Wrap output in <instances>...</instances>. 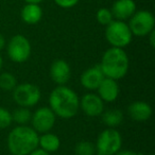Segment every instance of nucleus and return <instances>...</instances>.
Here are the masks:
<instances>
[{"label": "nucleus", "instance_id": "obj_1", "mask_svg": "<svg viewBox=\"0 0 155 155\" xmlns=\"http://www.w3.org/2000/svg\"><path fill=\"white\" fill-rule=\"evenodd\" d=\"M49 107L56 117L73 118L80 110V98L70 87L58 85L49 95Z\"/></svg>", "mask_w": 155, "mask_h": 155}, {"label": "nucleus", "instance_id": "obj_2", "mask_svg": "<svg viewBox=\"0 0 155 155\" xmlns=\"http://www.w3.org/2000/svg\"><path fill=\"white\" fill-rule=\"evenodd\" d=\"M38 133L32 127L17 125L8 135V149L12 155H29L38 148Z\"/></svg>", "mask_w": 155, "mask_h": 155}, {"label": "nucleus", "instance_id": "obj_3", "mask_svg": "<svg viewBox=\"0 0 155 155\" xmlns=\"http://www.w3.org/2000/svg\"><path fill=\"white\" fill-rule=\"evenodd\" d=\"M99 65L104 77L118 81L127 75L130 60L124 49L110 47L103 53Z\"/></svg>", "mask_w": 155, "mask_h": 155}, {"label": "nucleus", "instance_id": "obj_4", "mask_svg": "<svg viewBox=\"0 0 155 155\" xmlns=\"http://www.w3.org/2000/svg\"><path fill=\"white\" fill-rule=\"evenodd\" d=\"M104 35L107 43L112 47L122 49L127 47L133 39V34L130 30L129 25L125 21L117 19H114L110 25L106 26Z\"/></svg>", "mask_w": 155, "mask_h": 155}, {"label": "nucleus", "instance_id": "obj_5", "mask_svg": "<svg viewBox=\"0 0 155 155\" xmlns=\"http://www.w3.org/2000/svg\"><path fill=\"white\" fill-rule=\"evenodd\" d=\"M97 155H115L122 147V136L120 132L113 127L102 131L96 141Z\"/></svg>", "mask_w": 155, "mask_h": 155}, {"label": "nucleus", "instance_id": "obj_6", "mask_svg": "<svg viewBox=\"0 0 155 155\" xmlns=\"http://www.w3.org/2000/svg\"><path fill=\"white\" fill-rule=\"evenodd\" d=\"M7 54L14 63L21 64L30 58L32 52V46L28 38L22 34H16L11 37L7 43Z\"/></svg>", "mask_w": 155, "mask_h": 155}, {"label": "nucleus", "instance_id": "obj_7", "mask_svg": "<svg viewBox=\"0 0 155 155\" xmlns=\"http://www.w3.org/2000/svg\"><path fill=\"white\" fill-rule=\"evenodd\" d=\"M129 28L133 36H148L155 27V17L148 10L136 11L129 19Z\"/></svg>", "mask_w": 155, "mask_h": 155}, {"label": "nucleus", "instance_id": "obj_8", "mask_svg": "<svg viewBox=\"0 0 155 155\" xmlns=\"http://www.w3.org/2000/svg\"><path fill=\"white\" fill-rule=\"evenodd\" d=\"M12 91H13V99L18 106L30 108L41 101V89L37 85L32 83L17 84Z\"/></svg>", "mask_w": 155, "mask_h": 155}, {"label": "nucleus", "instance_id": "obj_9", "mask_svg": "<svg viewBox=\"0 0 155 155\" xmlns=\"http://www.w3.org/2000/svg\"><path fill=\"white\" fill-rule=\"evenodd\" d=\"M56 121V116L49 106L38 107L31 117L32 127L38 134L47 133L53 129Z\"/></svg>", "mask_w": 155, "mask_h": 155}, {"label": "nucleus", "instance_id": "obj_10", "mask_svg": "<svg viewBox=\"0 0 155 155\" xmlns=\"http://www.w3.org/2000/svg\"><path fill=\"white\" fill-rule=\"evenodd\" d=\"M105 102L94 93H87L80 99V108L86 116L99 117L104 112Z\"/></svg>", "mask_w": 155, "mask_h": 155}, {"label": "nucleus", "instance_id": "obj_11", "mask_svg": "<svg viewBox=\"0 0 155 155\" xmlns=\"http://www.w3.org/2000/svg\"><path fill=\"white\" fill-rule=\"evenodd\" d=\"M50 78L55 84L66 85L71 78V68L68 62L58 58L55 60L50 66Z\"/></svg>", "mask_w": 155, "mask_h": 155}, {"label": "nucleus", "instance_id": "obj_12", "mask_svg": "<svg viewBox=\"0 0 155 155\" xmlns=\"http://www.w3.org/2000/svg\"><path fill=\"white\" fill-rule=\"evenodd\" d=\"M104 78L105 77L102 72L100 65H95L83 71V73L81 74L80 82L85 89L89 91H97Z\"/></svg>", "mask_w": 155, "mask_h": 155}, {"label": "nucleus", "instance_id": "obj_13", "mask_svg": "<svg viewBox=\"0 0 155 155\" xmlns=\"http://www.w3.org/2000/svg\"><path fill=\"white\" fill-rule=\"evenodd\" d=\"M97 95L103 100L104 102H115L119 97L120 88H119L118 82L116 80H113L110 78H104L101 84L97 88Z\"/></svg>", "mask_w": 155, "mask_h": 155}, {"label": "nucleus", "instance_id": "obj_14", "mask_svg": "<svg viewBox=\"0 0 155 155\" xmlns=\"http://www.w3.org/2000/svg\"><path fill=\"white\" fill-rule=\"evenodd\" d=\"M110 11L114 19L125 21L137 11V7L134 0H116L113 3Z\"/></svg>", "mask_w": 155, "mask_h": 155}, {"label": "nucleus", "instance_id": "obj_15", "mask_svg": "<svg viewBox=\"0 0 155 155\" xmlns=\"http://www.w3.org/2000/svg\"><path fill=\"white\" fill-rule=\"evenodd\" d=\"M127 114L136 122H144L151 118L153 110L148 102L134 101L127 107Z\"/></svg>", "mask_w": 155, "mask_h": 155}, {"label": "nucleus", "instance_id": "obj_16", "mask_svg": "<svg viewBox=\"0 0 155 155\" xmlns=\"http://www.w3.org/2000/svg\"><path fill=\"white\" fill-rule=\"evenodd\" d=\"M20 17L27 25H36L43 18V9L38 3H26L20 11Z\"/></svg>", "mask_w": 155, "mask_h": 155}, {"label": "nucleus", "instance_id": "obj_17", "mask_svg": "<svg viewBox=\"0 0 155 155\" xmlns=\"http://www.w3.org/2000/svg\"><path fill=\"white\" fill-rule=\"evenodd\" d=\"M38 147L48 153L56 152L61 148V139L56 134L47 132L38 137Z\"/></svg>", "mask_w": 155, "mask_h": 155}, {"label": "nucleus", "instance_id": "obj_18", "mask_svg": "<svg viewBox=\"0 0 155 155\" xmlns=\"http://www.w3.org/2000/svg\"><path fill=\"white\" fill-rule=\"evenodd\" d=\"M101 117L104 124L113 129L120 125L123 121V113L118 108H110V110H104Z\"/></svg>", "mask_w": 155, "mask_h": 155}, {"label": "nucleus", "instance_id": "obj_19", "mask_svg": "<svg viewBox=\"0 0 155 155\" xmlns=\"http://www.w3.org/2000/svg\"><path fill=\"white\" fill-rule=\"evenodd\" d=\"M31 117H32V113L28 107L18 106V108H16L12 113V120L18 125H27L28 122L31 121Z\"/></svg>", "mask_w": 155, "mask_h": 155}, {"label": "nucleus", "instance_id": "obj_20", "mask_svg": "<svg viewBox=\"0 0 155 155\" xmlns=\"http://www.w3.org/2000/svg\"><path fill=\"white\" fill-rule=\"evenodd\" d=\"M17 85V79L11 72L0 73V88L5 91H12Z\"/></svg>", "mask_w": 155, "mask_h": 155}, {"label": "nucleus", "instance_id": "obj_21", "mask_svg": "<svg viewBox=\"0 0 155 155\" xmlns=\"http://www.w3.org/2000/svg\"><path fill=\"white\" fill-rule=\"evenodd\" d=\"M75 155H96V146L91 141L83 140L74 147Z\"/></svg>", "mask_w": 155, "mask_h": 155}, {"label": "nucleus", "instance_id": "obj_22", "mask_svg": "<svg viewBox=\"0 0 155 155\" xmlns=\"http://www.w3.org/2000/svg\"><path fill=\"white\" fill-rule=\"evenodd\" d=\"M96 19L99 22L101 26L106 27L107 25H110V22L114 20V16L112 14V11L110 9H107V8H101L97 11L96 13Z\"/></svg>", "mask_w": 155, "mask_h": 155}, {"label": "nucleus", "instance_id": "obj_23", "mask_svg": "<svg viewBox=\"0 0 155 155\" xmlns=\"http://www.w3.org/2000/svg\"><path fill=\"white\" fill-rule=\"evenodd\" d=\"M12 113L7 108L0 106V129H7L12 124Z\"/></svg>", "mask_w": 155, "mask_h": 155}, {"label": "nucleus", "instance_id": "obj_24", "mask_svg": "<svg viewBox=\"0 0 155 155\" xmlns=\"http://www.w3.org/2000/svg\"><path fill=\"white\" fill-rule=\"evenodd\" d=\"M53 1L58 7L62 9H71L75 7L80 0H53Z\"/></svg>", "mask_w": 155, "mask_h": 155}, {"label": "nucleus", "instance_id": "obj_25", "mask_svg": "<svg viewBox=\"0 0 155 155\" xmlns=\"http://www.w3.org/2000/svg\"><path fill=\"white\" fill-rule=\"evenodd\" d=\"M115 155H141V154H139V153L135 152V151H132V150H120Z\"/></svg>", "mask_w": 155, "mask_h": 155}, {"label": "nucleus", "instance_id": "obj_26", "mask_svg": "<svg viewBox=\"0 0 155 155\" xmlns=\"http://www.w3.org/2000/svg\"><path fill=\"white\" fill-rule=\"evenodd\" d=\"M29 155H50V153L46 152L45 150H43V149H41V148H36L35 150H33Z\"/></svg>", "mask_w": 155, "mask_h": 155}, {"label": "nucleus", "instance_id": "obj_27", "mask_svg": "<svg viewBox=\"0 0 155 155\" xmlns=\"http://www.w3.org/2000/svg\"><path fill=\"white\" fill-rule=\"evenodd\" d=\"M148 36H149V43H150V46L152 48H154L155 47V30H153Z\"/></svg>", "mask_w": 155, "mask_h": 155}, {"label": "nucleus", "instance_id": "obj_28", "mask_svg": "<svg viewBox=\"0 0 155 155\" xmlns=\"http://www.w3.org/2000/svg\"><path fill=\"white\" fill-rule=\"evenodd\" d=\"M7 46V41H5V38L2 34H0V51L3 50Z\"/></svg>", "mask_w": 155, "mask_h": 155}, {"label": "nucleus", "instance_id": "obj_29", "mask_svg": "<svg viewBox=\"0 0 155 155\" xmlns=\"http://www.w3.org/2000/svg\"><path fill=\"white\" fill-rule=\"evenodd\" d=\"M25 2L26 3H41V2H43L44 0H24Z\"/></svg>", "mask_w": 155, "mask_h": 155}, {"label": "nucleus", "instance_id": "obj_30", "mask_svg": "<svg viewBox=\"0 0 155 155\" xmlns=\"http://www.w3.org/2000/svg\"><path fill=\"white\" fill-rule=\"evenodd\" d=\"M2 67H3V60H2L1 54H0V71L2 70Z\"/></svg>", "mask_w": 155, "mask_h": 155}, {"label": "nucleus", "instance_id": "obj_31", "mask_svg": "<svg viewBox=\"0 0 155 155\" xmlns=\"http://www.w3.org/2000/svg\"><path fill=\"white\" fill-rule=\"evenodd\" d=\"M147 155H154V154H147Z\"/></svg>", "mask_w": 155, "mask_h": 155}]
</instances>
